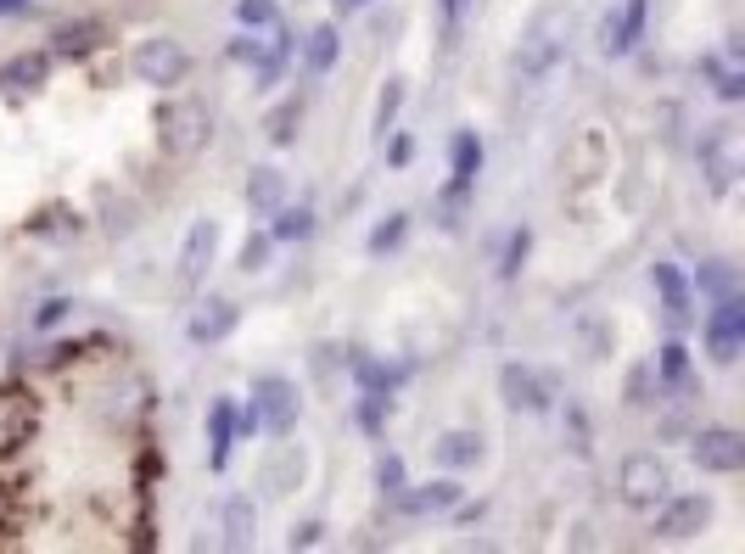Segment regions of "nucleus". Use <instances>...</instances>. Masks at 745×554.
<instances>
[{
    "label": "nucleus",
    "mask_w": 745,
    "mask_h": 554,
    "mask_svg": "<svg viewBox=\"0 0 745 554\" xmlns=\"http://www.w3.org/2000/svg\"><path fill=\"white\" fill-rule=\"evenodd\" d=\"M208 135H213V118H208L202 102L180 96V102H162L157 107V146L169 151V157H180V163L197 157L208 146Z\"/></svg>",
    "instance_id": "f257e3e1"
},
{
    "label": "nucleus",
    "mask_w": 745,
    "mask_h": 554,
    "mask_svg": "<svg viewBox=\"0 0 745 554\" xmlns=\"http://www.w3.org/2000/svg\"><path fill=\"white\" fill-rule=\"evenodd\" d=\"M129 67H135V79H140V84L169 90V84H180V79L191 73V51H186L180 40H169V34H151V40H140V45H135Z\"/></svg>",
    "instance_id": "f03ea898"
},
{
    "label": "nucleus",
    "mask_w": 745,
    "mask_h": 554,
    "mask_svg": "<svg viewBox=\"0 0 745 554\" xmlns=\"http://www.w3.org/2000/svg\"><path fill=\"white\" fill-rule=\"evenodd\" d=\"M668 488H673V477H668V466H661L655 453H628V459H622V471H617V493H622V504H633V510H655L661 499H668Z\"/></svg>",
    "instance_id": "7ed1b4c3"
},
{
    "label": "nucleus",
    "mask_w": 745,
    "mask_h": 554,
    "mask_svg": "<svg viewBox=\"0 0 745 554\" xmlns=\"http://www.w3.org/2000/svg\"><path fill=\"white\" fill-rule=\"evenodd\" d=\"M690 459L712 477H734V471H745V437L728 426H706L690 437Z\"/></svg>",
    "instance_id": "20e7f679"
},
{
    "label": "nucleus",
    "mask_w": 745,
    "mask_h": 554,
    "mask_svg": "<svg viewBox=\"0 0 745 554\" xmlns=\"http://www.w3.org/2000/svg\"><path fill=\"white\" fill-rule=\"evenodd\" d=\"M253 415H259L264 431L286 437V431L297 426V387H292L286 376H259V381H253Z\"/></svg>",
    "instance_id": "39448f33"
},
{
    "label": "nucleus",
    "mask_w": 745,
    "mask_h": 554,
    "mask_svg": "<svg viewBox=\"0 0 745 554\" xmlns=\"http://www.w3.org/2000/svg\"><path fill=\"white\" fill-rule=\"evenodd\" d=\"M712 521V499L690 493V499H661V515H655V537H668V543H690L701 537Z\"/></svg>",
    "instance_id": "423d86ee"
},
{
    "label": "nucleus",
    "mask_w": 745,
    "mask_h": 554,
    "mask_svg": "<svg viewBox=\"0 0 745 554\" xmlns=\"http://www.w3.org/2000/svg\"><path fill=\"white\" fill-rule=\"evenodd\" d=\"M739 342H745V303L734 292V297H717V309L706 314V347H712L717 364H734Z\"/></svg>",
    "instance_id": "0eeeda50"
},
{
    "label": "nucleus",
    "mask_w": 745,
    "mask_h": 554,
    "mask_svg": "<svg viewBox=\"0 0 745 554\" xmlns=\"http://www.w3.org/2000/svg\"><path fill=\"white\" fill-rule=\"evenodd\" d=\"M500 398L511 409H522V415H544L549 409V387H544L538 369H527V364H505L500 369Z\"/></svg>",
    "instance_id": "6e6552de"
},
{
    "label": "nucleus",
    "mask_w": 745,
    "mask_h": 554,
    "mask_svg": "<svg viewBox=\"0 0 745 554\" xmlns=\"http://www.w3.org/2000/svg\"><path fill=\"white\" fill-rule=\"evenodd\" d=\"M644 7L650 0H622V12H606L600 18V51L606 56H628L644 34Z\"/></svg>",
    "instance_id": "1a4fd4ad"
},
{
    "label": "nucleus",
    "mask_w": 745,
    "mask_h": 554,
    "mask_svg": "<svg viewBox=\"0 0 745 554\" xmlns=\"http://www.w3.org/2000/svg\"><path fill=\"white\" fill-rule=\"evenodd\" d=\"M701 163H706V179H712V191H728L734 174H739V140L728 124H717L706 140H701Z\"/></svg>",
    "instance_id": "9d476101"
},
{
    "label": "nucleus",
    "mask_w": 745,
    "mask_h": 554,
    "mask_svg": "<svg viewBox=\"0 0 745 554\" xmlns=\"http://www.w3.org/2000/svg\"><path fill=\"white\" fill-rule=\"evenodd\" d=\"M213 252H219V224H213V219H197L191 236H186V247H180V286H197V281H202L208 263H213Z\"/></svg>",
    "instance_id": "9b49d317"
},
{
    "label": "nucleus",
    "mask_w": 745,
    "mask_h": 554,
    "mask_svg": "<svg viewBox=\"0 0 745 554\" xmlns=\"http://www.w3.org/2000/svg\"><path fill=\"white\" fill-rule=\"evenodd\" d=\"M650 281H655V292H661V314H668V325L684 331V325L695 320V309H690V281H684L673 263H655Z\"/></svg>",
    "instance_id": "f8f14e48"
},
{
    "label": "nucleus",
    "mask_w": 745,
    "mask_h": 554,
    "mask_svg": "<svg viewBox=\"0 0 745 554\" xmlns=\"http://www.w3.org/2000/svg\"><path fill=\"white\" fill-rule=\"evenodd\" d=\"M102 45H107V29H102L96 18L62 23V29L51 34V56H91V51H102Z\"/></svg>",
    "instance_id": "ddd939ff"
},
{
    "label": "nucleus",
    "mask_w": 745,
    "mask_h": 554,
    "mask_svg": "<svg viewBox=\"0 0 745 554\" xmlns=\"http://www.w3.org/2000/svg\"><path fill=\"white\" fill-rule=\"evenodd\" d=\"M281 202H286V174H281V168H270V163H264V168L246 174V208L270 219Z\"/></svg>",
    "instance_id": "4468645a"
},
{
    "label": "nucleus",
    "mask_w": 745,
    "mask_h": 554,
    "mask_svg": "<svg viewBox=\"0 0 745 554\" xmlns=\"http://www.w3.org/2000/svg\"><path fill=\"white\" fill-rule=\"evenodd\" d=\"M230 331H235V303L230 297H208L191 314V342H224Z\"/></svg>",
    "instance_id": "2eb2a0df"
},
{
    "label": "nucleus",
    "mask_w": 745,
    "mask_h": 554,
    "mask_svg": "<svg viewBox=\"0 0 745 554\" xmlns=\"http://www.w3.org/2000/svg\"><path fill=\"white\" fill-rule=\"evenodd\" d=\"M555 56H560V45L549 40V18H538V29H533V34L522 40V51H516V73H522V79H538Z\"/></svg>",
    "instance_id": "dca6fc26"
},
{
    "label": "nucleus",
    "mask_w": 745,
    "mask_h": 554,
    "mask_svg": "<svg viewBox=\"0 0 745 554\" xmlns=\"http://www.w3.org/2000/svg\"><path fill=\"white\" fill-rule=\"evenodd\" d=\"M208 437H213V448H208V466H213V471H224L230 442H235V404H230V398H219V404L208 409Z\"/></svg>",
    "instance_id": "f3484780"
},
{
    "label": "nucleus",
    "mask_w": 745,
    "mask_h": 554,
    "mask_svg": "<svg viewBox=\"0 0 745 554\" xmlns=\"http://www.w3.org/2000/svg\"><path fill=\"white\" fill-rule=\"evenodd\" d=\"M45 73H51V51H23V56H12L7 67H0V84L7 90H34V84H45Z\"/></svg>",
    "instance_id": "a211bd4d"
},
{
    "label": "nucleus",
    "mask_w": 745,
    "mask_h": 554,
    "mask_svg": "<svg viewBox=\"0 0 745 554\" xmlns=\"http://www.w3.org/2000/svg\"><path fill=\"white\" fill-rule=\"evenodd\" d=\"M449 157H454V179H449V185L471 191L476 174H482V140H476L471 129H460V135H454V146H449Z\"/></svg>",
    "instance_id": "6ab92c4d"
},
{
    "label": "nucleus",
    "mask_w": 745,
    "mask_h": 554,
    "mask_svg": "<svg viewBox=\"0 0 745 554\" xmlns=\"http://www.w3.org/2000/svg\"><path fill=\"white\" fill-rule=\"evenodd\" d=\"M253 532H259V510H253V499H230L224 504V543L230 548H246V543H253Z\"/></svg>",
    "instance_id": "aec40b11"
},
{
    "label": "nucleus",
    "mask_w": 745,
    "mask_h": 554,
    "mask_svg": "<svg viewBox=\"0 0 745 554\" xmlns=\"http://www.w3.org/2000/svg\"><path fill=\"white\" fill-rule=\"evenodd\" d=\"M460 504V488L454 482H427L421 493H403V510L409 515H443V510H454Z\"/></svg>",
    "instance_id": "412c9836"
},
{
    "label": "nucleus",
    "mask_w": 745,
    "mask_h": 554,
    "mask_svg": "<svg viewBox=\"0 0 745 554\" xmlns=\"http://www.w3.org/2000/svg\"><path fill=\"white\" fill-rule=\"evenodd\" d=\"M476 459H482V437L476 431H449L438 442V466H449V471H465V466H476Z\"/></svg>",
    "instance_id": "4be33fe9"
},
{
    "label": "nucleus",
    "mask_w": 745,
    "mask_h": 554,
    "mask_svg": "<svg viewBox=\"0 0 745 554\" xmlns=\"http://www.w3.org/2000/svg\"><path fill=\"white\" fill-rule=\"evenodd\" d=\"M337 51H343V40H337V29H330V23L308 29V40H303V62H308V73H330Z\"/></svg>",
    "instance_id": "5701e85b"
},
{
    "label": "nucleus",
    "mask_w": 745,
    "mask_h": 554,
    "mask_svg": "<svg viewBox=\"0 0 745 554\" xmlns=\"http://www.w3.org/2000/svg\"><path fill=\"white\" fill-rule=\"evenodd\" d=\"M297 477H303V453H292V448H281L275 459H270V466H264V488L270 493H286V488H297Z\"/></svg>",
    "instance_id": "b1692460"
},
{
    "label": "nucleus",
    "mask_w": 745,
    "mask_h": 554,
    "mask_svg": "<svg viewBox=\"0 0 745 554\" xmlns=\"http://www.w3.org/2000/svg\"><path fill=\"white\" fill-rule=\"evenodd\" d=\"M655 381H661V387H684V381H690V347H684V342H668V347H661Z\"/></svg>",
    "instance_id": "393cba45"
},
{
    "label": "nucleus",
    "mask_w": 745,
    "mask_h": 554,
    "mask_svg": "<svg viewBox=\"0 0 745 554\" xmlns=\"http://www.w3.org/2000/svg\"><path fill=\"white\" fill-rule=\"evenodd\" d=\"M270 219H275V230H270L275 241H308V236H314V213H308V208H286V202H281Z\"/></svg>",
    "instance_id": "a878e982"
},
{
    "label": "nucleus",
    "mask_w": 745,
    "mask_h": 554,
    "mask_svg": "<svg viewBox=\"0 0 745 554\" xmlns=\"http://www.w3.org/2000/svg\"><path fill=\"white\" fill-rule=\"evenodd\" d=\"M297 124H303V96H286V102L270 113V140H275V146H292V140H297Z\"/></svg>",
    "instance_id": "bb28decb"
},
{
    "label": "nucleus",
    "mask_w": 745,
    "mask_h": 554,
    "mask_svg": "<svg viewBox=\"0 0 745 554\" xmlns=\"http://www.w3.org/2000/svg\"><path fill=\"white\" fill-rule=\"evenodd\" d=\"M695 286H701L706 297H734V292H739V281H734V263H701Z\"/></svg>",
    "instance_id": "cd10ccee"
},
{
    "label": "nucleus",
    "mask_w": 745,
    "mask_h": 554,
    "mask_svg": "<svg viewBox=\"0 0 745 554\" xmlns=\"http://www.w3.org/2000/svg\"><path fill=\"white\" fill-rule=\"evenodd\" d=\"M29 230H34V236H45V241H62V236H78V213H67V208H45L40 219H29Z\"/></svg>",
    "instance_id": "c85d7f7f"
},
{
    "label": "nucleus",
    "mask_w": 745,
    "mask_h": 554,
    "mask_svg": "<svg viewBox=\"0 0 745 554\" xmlns=\"http://www.w3.org/2000/svg\"><path fill=\"white\" fill-rule=\"evenodd\" d=\"M398 113H403V79H387L381 102H376V135H381V140H387V129L398 124Z\"/></svg>",
    "instance_id": "c756f323"
},
{
    "label": "nucleus",
    "mask_w": 745,
    "mask_h": 554,
    "mask_svg": "<svg viewBox=\"0 0 745 554\" xmlns=\"http://www.w3.org/2000/svg\"><path fill=\"white\" fill-rule=\"evenodd\" d=\"M235 18L246 29H275L281 23V7H275V0H235Z\"/></svg>",
    "instance_id": "7c9ffc66"
},
{
    "label": "nucleus",
    "mask_w": 745,
    "mask_h": 554,
    "mask_svg": "<svg viewBox=\"0 0 745 554\" xmlns=\"http://www.w3.org/2000/svg\"><path fill=\"white\" fill-rule=\"evenodd\" d=\"M403 230H409V213H387V224H376L370 230V252L381 258V252H392L398 241H403Z\"/></svg>",
    "instance_id": "2f4dec72"
},
{
    "label": "nucleus",
    "mask_w": 745,
    "mask_h": 554,
    "mask_svg": "<svg viewBox=\"0 0 745 554\" xmlns=\"http://www.w3.org/2000/svg\"><path fill=\"white\" fill-rule=\"evenodd\" d=\"M650 393H661V381H655V369L644 364V369H633V376H628V404H633V409H644V404H655Z\"/></svg>",
    "instance_id": "473e14b6"
},
{
    "label": "nucleus",
    "mask_w": 745,
    "mask_h": 554,
    "mask_svg": "<svg viewBox=\"0 0 745 554\" xmlns=\"http://www.w3.org/2000/svg\"><path fill=\"white\" fill-rule=\"evenodd\" d=\"M270 247H275V236H246V247H241V269H246V274L270 269Z\"/></svg>",
    "instance_id": "72a5a7b5"
},
{
    "label": "nucleus",
    "mask_w": 745,
    "mask_h": 554,
    "mask_svg": "<svg viewBox=\"0 0 745 554\" xmlns=\"http://www.w3.org/2000/svg\"><path fill=\"white\" fill-rule=\"evenodd\" d=\"M376 482H381L387 499H403V459H398V453H387L381 466H376Z\"/></svg>",
    "instance_id": "f704fd0d"
},
{
    "label": "nucleus",
    "mask_w": 745,
    "mask_h": 554,
    "mask_svg": "<svg viewBox=\"0 0 745 554\" xmlns=\"http://www.w3.org/2000/svg\"><path fill=\"white\" fill-rule=\"evenodd\" d=\"M566 431H571V453H595L589 420H584V409H577V404H566Z\"/></svg>",
    "instance_id": "c9c22d12"
},
{
    "label": "nucleus",
    "mask_w": 745,
    "mask_h": 554,
    "mask_svg": "<svg viewBox=\"0 0 745 554\" xmlns=\"http://www.w3.org/2000/svg\"><path fill=\"white\" fill-rule=\"evenodd\" d=\"M67 314H73V303H67V297H51V303L34 314V331H51V325H62Z\"/></svg>",
    "instance_id": "e433bc0d"
},
{
    "label": "nucleus",
    "mask_w": 745,
    "mask_h": 554,
    "mask_svg": "<svg viewBox=\"0 0 745 554\" xmlns=\"http://www.w3.org/2000/svg\"><path fill=\"white\" fill-rule=\"evenodd\" d=\"M522 258H527V230H516V236H511V247H505V263H500V274H516V269H522Z\"/></svg>",
    "instance_id": "4c0bfd02"
},
{
    "label": "nucleus",
    "mask_w": 745,
    "mask_h": 554,
    "mask_svg": "<svg viewBox=\"0 0 745 554\" xmlns=\"http://www.w3.org/2000/svg\"><path fill=\"white\" fill-rule=\"evenodd\" d=\"M438 7H443V34L454 40L460 34V18H465V0H438Z\"/></svg>",
    "instance_id": "58836bf2"
},
{
    "label": "nucleus",
    "mask_w": 745,
    "mask_h": 554,
    "mask_svg": "<svg viewBox=\"0 0 745 554\" xmlns=\"http://www.w3.org/2000/svg\"><path fill=\"white\" fill-rule=\"evenodd\" d=\"M292 548H308V543H319V521H303V526H292V537H286Z\"/></svg>",
    "instance_id": "ea45409f"
},
{
    "label": "nucleus",
    "mask_w": 745,
    "mask_h": 554,
    "mask_svg": "<svg viewBox=\"0 0 745 554\" xmlns=\"http://www.w3.org/2000/svg\"><path fill=\"white\" fill-rule=\"evenodd\" d=\"M18 12H29V0H0V18H18Z\"/></svg>",
    "instance_id": "a19ab883"
},
{
    "label": "nucleus",
    "mask_w": 745,
    "mask_h": 554,
    "mask_svg": "<svg viewBox=\"0 0 745 554\" xmlns=\"http://www.w3.org/2000/svg\"><path fill=\"white\" fill-rule=\"evenodd\" d=\"M330 7H337V12L348 18V12H359V7H370V0H330Z\"/></svg>",
    "instance_id": "79ce46f5"
}]
</instances>
